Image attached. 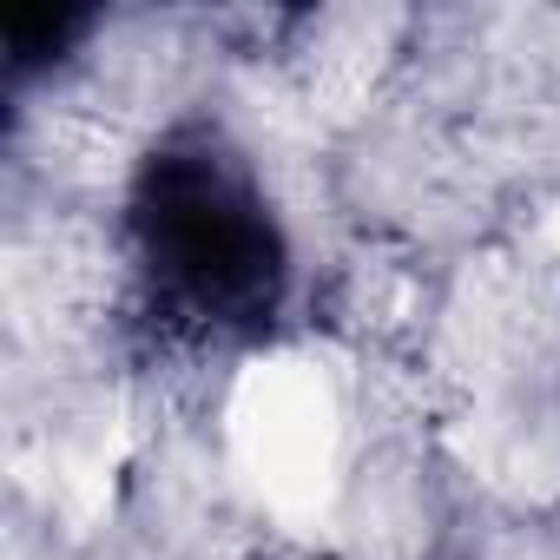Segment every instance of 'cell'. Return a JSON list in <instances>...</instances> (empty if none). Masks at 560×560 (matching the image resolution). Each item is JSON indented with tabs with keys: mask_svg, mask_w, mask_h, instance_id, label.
Returning <instances> with one entry per match:
<instances>
[{
	"mask_svg": "<svg viewBox=\"0 0 560 560\" xmlns=\"http://www.w3.org/2000/svg\"><path fill=\"white\" fill-rule=\"evenodd\" d=\"M224 468L277 527H330L350 494V402L311 350L250 357L224 389Z\"/></svg>",
	"mask_w": 560,
	"mask_h": 560,
	"instance_id": "1",
	"label": "cell"
}]
</instances>
